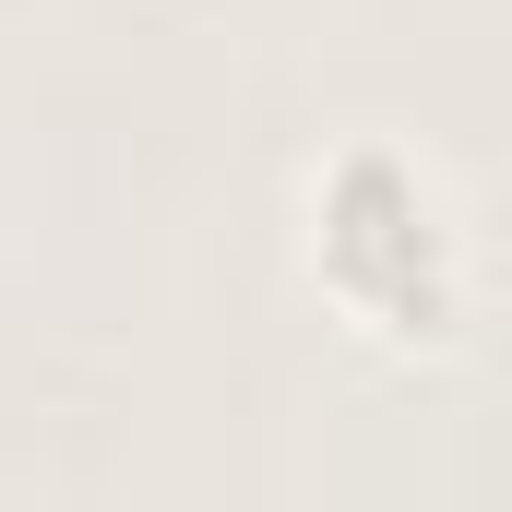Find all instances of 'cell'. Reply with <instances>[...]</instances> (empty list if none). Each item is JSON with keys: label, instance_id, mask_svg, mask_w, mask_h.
<instances>
[{"label": "cell", "instance_id": "cell-1", "mask_svg": "<svg viewBox=\"0 0 512 512\" xmlns=\"http://www.w3.org/2000/svg\"><path fill=\"white\" fill-rule=\"evenodd\" d=\"M298 262H310L322 310L358 346H382V358H453L477 334L465 203L393 131H346V143L310 155V179H298Z\"/></svg>", "mask_w": 512, "mask_h": 512}]
</instances>
